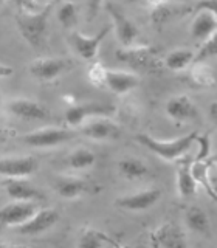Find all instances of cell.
<instances>
[{
  "mask_svg": "<svg viewBox=\"0 0 217 248\" xmlns=\"http://www.w3.org/2000/svg\"><path fill=\"white\" fill-rule=\"evenodd\" d=\"M199 132H191V134L185 135V137H178L175 140H158L149 134H137L135 140L144 146L146 149H149L151 152L157 154L161 160L165 161H175L180 160L183 155L191 149V146L196 143Z\"/></svg>",
  "mask_w": 217,
  "mask_h": 248,
  "instance_id": "6da1fadb",
  "label": "cell"
},
{
  "mask_svg": "<svg viewBox=\"0 0 217 248\" xmlns=\"http://www.w3.org/2000/svg\"><path fill=\"white\" fill-rule=\"evenodd\" d=\"M116 59L143 73H160L165 62L160 59V51L152 45L123 46L116 51Z\"/></svg>",
  "mask_w": 217,
  "mask_h": 248,
  "instance_id": "7a4b0ae2",
  "label": "cell"
},
{
  "mask_svg": "<svg viewBox=\"0 0 217 248\" xmlns=\"http://www.w3.org/2000/svg\"><path fill=\"white\" fill-rule=\"evenodd\" d=\"M51 10L53 3H48L37 11H19V14L16 16L19 33L31 46L42 45Z\"/></svg>",
  "mask_w": 217,
  "mask_h": 248,
  "instance_id": "3957f363",
  "label": "cell"
},
{
  "mask_svg": "<svg viewBox=\"0 0 217 248\" xmlns=\"http://www.w3.org/2000/svg\"><path fill=\"white\" fill-rule=\"evenodd\" d=\"M75 138V132L62 127H42L20 137V141L27 146L46 149V147H56L64 143H68Z\"/></svg>",
  "mask_w": 217,
  "mask_h": 248,
  "instance_id": "277c9868",
  "label": "cell"
},
{
  "mask_svg": "<svg viewBox=\"0 0 217 248\" xmlns=\"http://www.w3.org/2000/svg\"><path fill=\"white\" fill-rule=\"evenodd\" d=\"M112 25H107L104 28H101L95 36H85L81 31L73 30L72 33L68 34L67 42L72 46V50L84 61H93L98 56V50L99 45L103 44L106 36L110 33Z\"/></svg>",
  "mask_w": 217,
  "mask_h": 248,
  "instance_id": "5b68a950",
  "label": "cell"
},
{
  "mask_svg": "<svg viewBox=\"0 0 217 248\" xmlns=\"http://www.w3.org/2000/svg\"><path fill=\"white\" fill-rule=\"evenodd\" d=\"M106 10L112 19V27L115 28V34L118 42L123 46H132L137 45V41L140 37V30L135 25L134 20H130L118 6L113 3H107Z\"/></svg>",
  "mask_w": 217,
  "mask_h": 248,
  "instance_id": "8992f818",
  "label": "cell"
},
{
  "mask_svg": "<svg viewBox=\"0 0 217 248\" xmlns=\"http://www.w3.org/2000/svg\"><path fill=\"white\" fill-rule=\"evenodd\" d=\"M73 67V62L64 58H39L30 64L28 70L36 79L50 82L59 78L62 73L68 72Z\"/></svg>",
  "mask_w": 217,
  "mask_h": 248,
  "instance_id": "52a82bcc",
  "label": "cell"
},
{
  "mask_svg": "<svg viewBox=\"0 0 217 248\" xmlns=\"http://www.w3.org/2000/svg\"><path fill=\"white\" fill-rule=\"evenodd\" d=\"M149 244L161 248H185L188 245V240H186L183 230L177 223L165 222L151 231Z\"/></svg>",
  "mask_w": 217,
  "mask_h": 248,
  "instance_id": "ba28073f",
  "label": "cell"
},
{
  "mask_svg": "<svg viewBox=\"0 0 217 248\" xmlns=\"http://www.w3.org/2000/svg\"><path fill=\"white\" fill-rule=\"evenodd\" d=\"M115 112V106L103 104V103H84L76 104L67 108L65 121L70 126L78 127L95 116H110Z\"/></svg>",
  "mask_w": 217,
  "mask_h": 248,
  "instance_id": "9c48e42d",
  "label": "cell"
},
{
  "mask_svg": "<svg viewBox=\"0 0 217 248\" xmlns=\"http://www.w3.org/2000/svg\"><path fill=\"white\" fill-rule=\"evenodd\" d=\"M37 211V205L33 200H14L0 208V223L3 227H19L31 219Z\"/></svg>",
  "mask_w": 217,
  "mask_h": 248,
  "instance_id": "30bf717a",
  "label": "cell"
},
{
  "mask_svg": "<svg viewBox=\"0 0 217 248\" xmlns=\"http://www.w3.org/2000/svg\"><path fill=\"white\" fill-rule=\"evenodd\" d=\"M82 135H85L95 141H107L116 140L121 135V129L116 123H113L108 116H95L82 124Z\"/></svg>",
  "mask_w": 217,
  "mask_h": 248,
  "instance_id": "8fae6325",
  "label": "cell"
},
{
  "mask_svg": "<svg viewBox=\"0 0 217 248\" xmlns=\"http://www.w3.org/2000/svg\"><path fill=\"white\" fill-rule=\"evenodd\" d=\"M161 199V189L158 188H149L143 191H137L134 194H127V196H121L115 200V206H118L126 211H146V209L152 208L157 202Z\"/></svg>",
  "mask_w": 217,
  "mask_h": 248,
  "instance_id": "7c38bea8",
  "label": "cell"
},
{
  "mask_svg": "<svg viewBox=\"0 0 217 248\" xmlns=\"http://www.w3.org/2000/svg\"><path fill=\"white\" fill-rule=\"evenodd\" d=\"M6 108L11 115L27 121H44L50 116L48 108L30 98H14L8 101Z\"/></svg>",
  "mask_w": 217,
  "mask_h": 248,
  "instance_id": "4fadbf2b",
  "label": "cell"
},
{
  "mask_svg": "<svg viewBox=\"0 0 217 248\" xmlns=\"http://www.w3.org/2000/svg\"><path fill=\"white\" fill-rule=\"evenodd\" d=\"M59 220V213L56 209L51 208H45L41 209V211H36V214L28 219L25 223L16 227L19 234L22 236H39L42 232L48 231L50 228H53L54 225Z\"/></svg>",
  "mask_w": 217,
  "mask_h": 248,
  "instance_id": "5bb4252c",
  "label": "cell"
},
{
  "mask_svg": "<svg viewBox=\"0 0 217 248\" xmlns=\"http://www.w3.org/2000/svg\"><path fill=\"white\" fill-rule=\"evenodd\" d=\"M37 169V160L31 155L23 157L0 158V177L5 178H27Z\"/></svg>",
  "mask_w": 217,
  "mask_h": 248,
  "instance_id": "9a60e30c",
  "label": "cell"
},
{
  "mask_svg": "<svg viewBox=\"0 0 217 248\" xmlns=\"http://www.w3.org/2000/svg\"><path fill=\"white\" fill-rule=\"evenodd\" d=\"M192 161L194 158H180L177 165V174H175V185L177 192L180 199H191L197 194L199 183L192 174Z\"/></svg>",
  "mask_w": 217,
  "mask_h": 248,
  "instance_id": "2e32d148",
  "label": "cell"
},
{
  "mask_svg": "<svg viewBox=\"0 0 217 248\" xmlns=\"http://www.w3.org/2000/svg\"><path fill=\"white\" fill-rule=\"evenodd\" d=\"M138 84H140V78L135 73L124 72V70L107 68L106 85L108 90L115 93V95H118V96L126 95V93L134 90Z\"/></svg>",
  "mask_w": 217,
  "mask_h": 248,
  "instance_id": "e0dca14e",
  "label": "cell"
},
{
  "mask_svg": "<svg viewBox=\"0 0 217 248\" xmlns=\"http://www.w3.org/2000/svg\"><path fill=\"white\" fill-rule=\"evenodd\" d=\"M166 112L170 118L178 123L194 120V118H197V115H199L196 104H194L191 98L186 95H177L170 98L166 104Z\"/></svg>",
  "mask_w": 217,
  "mask_h": 248,
  "instance_id": "ac0fdd59",
  "label": "cell"
},
{
  "mask_svg": "<svg viewBox=\"0 0 217 248\" xmlns=\"http://www.w3.org/2000/svg\"><path fill=\"white\" fill-rule=\"evenodd\" d=\"M54 191L67 200H75L90 191V185L79 177H59L54 182Z\"/></svg>",
  "mask_w": 217,
  "mask_h": 248,
  "instance_id": "d6986e66",
  "label": "cell"
},
{
  "mask_svg": "<svg viewBox=\"0 0 217 248\" xmlns=\"http://www.w3.org/2000/svg\"><path fill=\"white\" fill-rule=\"evenodd\" d=\"M217 31V17L209 11H197L191 23V36L199 42H203Z\"/></svg>",
  "mask_w": 217,
  "mask_h": 248,
  "instance_id": "ffe728a7",
  "label": "cell"
},
{
  "mask_svg": "<svg viewBox=\"0 0 217 248\" xmlns=\"http://www.w3.org/2000/svg\"><path fill=\"white\" fill-rule=\"evenodd\" d=\"M6 194L14 200H41L44 196L25 178H6L5 180Z\"/></svg>",
  "mask_w": 217,
  "mask_h": 248,
  "instance_id": "44dd1931",
  "label": "cell"
},
{
  "mask_svg": "<svg viewBox=\"0 0 217 248\" xmlns=\"http://www.w3.org/2000/svg\"><path fill=\"white\" fill-rule=\"evenodd\" d=\"M78 245L84 248H104V247H123L118 239L108 236L107 232L96 228H84Z\"/></svg>",
  "mask_w": 217,
  "mask_h": 248,
  "instance_id": "7402d4cb",
  "label": "cell"
},
{
  "mask_svg": "<svg viewBox=\"0 0 217 248\" xmlns=\"http://www.w3.org/2000/svg\"><path fill=\"white\" fill-rule=\"evenodd\" d=\"M185 223L192 232H197V234H209V228H211V223H209V217L203 208H200L199 205H191L186 208L185 211Z\"/></svg>",
  "mask_w": 217,
  "mask_h": 248,
  "instance_id": "603a6c76",
  "label": "cell"
},
{
  "mask_svg": "<svg viewBox=\"0 0 217 248\" xmlns=\"http://www.w3.org/2000/svg\"><path fill=\"white\" fill-rule=\"evenodd\" d=\"M188 79L191 85L197 89H209L217 85V75L211 68L205 65L203 62H196L192 64L189 73H188Z\"/></svg>",
  "mask_w": 217,
  "mask_h": 248,
  "instance_id": "cb8c5ba5",
  "label": "cell"
},
{
  "mask_svg": "<svg viewBox=\"0 0 217 248\" xmlns=\"http://www.w3.org/2000/svg\"><path fill=\"white\" fill-rule=\"evenodd\" d=\"M194 59H196V54L192 53V50L177 48L170 51L163 62H165V68L170 70V72H182L194 64Z\"/></svg>",
  "mask_w": 217,
  "mask_h": 248,
  "instance_id": "d4e9b609",
  "label": "cell"
},
{
  "mask_svg": "<svg viewBox=\"0 0 217 248\" xmlns=\"http://www.w3.org/2000/svg\"><path fill=\"white\" fill-rule=\"evenodd\" d=\"M118 172L127 180H138L149 174V168L140 158L127 157L118 161Z\"/></svg>",
  "mask_w": 217,
  "mask_h": 248,
  "instance_id": "484cf974",
  "label": "cell"
},
{
  "mask_svg": "<svg viewBox=\"0 0 217 248\" xmlns=\"http://www.w3.org/2000/svg\"><path fill=\"white\" fill-rule=\"evenodd\" d=\"M95 161H96V155L90 149H87V147H76V149L73 152H70V155L67 157L68 166L75 170L89 169L95 165Z\"/></svg>",
  "mask_w": 217,
  "mask_h": 248,
  "instance_id": "4316f807",
  "label": "cell"
},
{
  "mask_svg": "<svg viewBox=\"0 0 217 248\" xmlns=\"http://www.w3.org/2000/svg\"><path fill=\"white\" fill-rule=\"evenodd\" d=\"M58 22L67 30L75 28V25L78 23V6L72 0L61 3V6L58 8Z\"/></svg>",
  "mask_w": 217,
  "mask_h": 248,
  "instance_id": "83f0119b",
  "label": "cell"
},
{
  "mask_svg": "<svg viewBox=\"0 0 217 248\" xmlns=\"http://www.w3.org/2000/svg\"><path fill=\"white\" fill-rule=\"evenodd\" d=\"M214 56H217V31H214L206 41L202 42L200 48L196 54V59H194V64L196 62H205L206 59Z\"/></svg>",
  "mask_w": 217,
  "mask_h": 248,
  "instance_id": "f1b7e54d",
  "label": "cell"
},
{
  "mask_svg": "<svg viewBox=\"0 0 217 248\" xmlns=\"http://www.w3.org/2000/svg\"><path fill=\"white\" fill-rule=\"evenodd\" d=\"M87 78L90 84H93L95 87H104L107 78V68L101 62H92L87 70Z\"/></svg>",
  "mask_w": 217,
  "mask_h": 248,
  "instance_id": "f546056e",
  "label": "cell"
},
{
  "mask_svg": "<svg viewBox=\"0 0 217 248\" xmlns=\"http://www.w3.org/2000/svg\"><path fill=\"white\" fill-rule=\"evenodd\" d=\"M175 13V10L170 8V5H165V6H160V8H155V10H151V20L154 25L157 27H161L165 25V23L172 17Z\"/></svg>",
  "mask_w": 217,
  "mask_h": 248,
  "instance_id": "4dcf8cb0",
  "label": "cell"
},
{
  "mask_svg": "<svg viewBox=\"0 0 217 248\" xmlns=\"http://www.w3.org/2000/svg\"><path fill=\"white\" fill-rule=\"evenodd\" d=\"M194 11H209L217 17V0H199L194 6Z\"/></svg>",
  "mask_w": 217,
  "mask_h": 248,
  "instance_id": "1f68e13d",
  "label": "cell"
},
{
  "mask_svg": "<svg viewBox=\"0 0 217 248\" xmlns=\"http://www.w3.org/2000/svg\"><path fill=\"white\" fill-rule=\"evenodd\" d=\"M11 2L19 8V11H37L42 8L34 0H11Z\"/></svg>",
  "mask_w": 217,
  "mask_h": 248,
  "instance_id": "d6a6232c",
  "label": "cell"
},
{
  "mask_svg": "<svg viewBox=\"0 0 217 248\" xmlns=\"http://www.w3.org/2000/svg\"><path fill=\"white\" fill-rule=\"evenodd\" d=\"M103 2H104V0H87V11H89V19L90 20L98 14Z\"/></svg>",
  "mask_w": 217,
  "mask_h": 248,
  "instance_id": "836d02e7",
  "label": "cell"
},
{
  "mask_svg": "<svg viewBox=\"0 0 217 248\" xmlns=\"http://www.w3.org/2000/svg\"><path fill=\"white\" fill-rule=\"evenodd\" d=\"M144 3L147 5L149 10H155V8L165 6L168 3H170V0H144Z\"/></svg>",
  "mask_w": 217,
  "mask_h": 248,
  "instance_id": "e575fe53",
  "label": "cell"
},
{
  "mask_svg": "<svg viewBox=\"0 0 217 248\" xmlns=\"http://www.w3.org/2000/svg\"><path fill=\"white\" fill-rule=\"evenodd\" d=\"M208 112H209V118H211V121L217 126V101H213V103L209 104Z\"/></svg>",
  "mask_w": 217,
  "mask_h": 248,
  "instance_id": "d590c367",
  "label": "cell"
},
{
  "mask_svg": "<svg viewBox=\"0 0 217 248\" xmlns=\"http://www.w3.org/2000/svg\"><path fill=\"white\" fill-rule=\"evenodd\" d=\"M14 73V68L10 67V65H5V64H0V79L2 78H8Z\"/></svg>",
  "mask_w": 217,
  "mask_h": 248,
  "instance_id": "8d00e7d4",
  "label": "cell"
},
{
  "mask_svg": "<svg viewBox=\"0 0 217 248\" xmlns=\"http://www.w3.org/2000/svg\"><path fill=\"white\" fill-rule=\"evenodd\" d=\"M34 2L37 5H41V6H45V5H48V3H53L54 0H34Z\"/></svg>",
  "mask_w": 217,
  "mask_h": 248,
  "instance_id": "74e56055",
  "label": "cell"
},
{
  "mask_svg": "<svg viewBox=\"0 0 217 248\" xmlns=\"http://www.w3.org/2000/svg\"><path fill=\"white\" fill-rule=\"evenodd\" d=\"M211 161H213V163H214V165L217 166V154H216V155H214V157L211 158Z\"/></svg>",
  "mask_w": 217,
  "mask_h": 248,
  "instance_id": "f35d334b",
  "label": "cell"
},
{
  "mask_svg": "<svg viewBox=\"0 0 217 248\" xmlns=\"http://www.w3.org/2000/svg\"><path fill=\"white\" fill-rule=\"evenodd\" d=\"M3 3H5V0H0V6H2Z\"/></svg>",
  "mask_w": 217,
  "mask_h": 248,
  "instance_id": "ab89813d",
  "label": "cell"
},
{
  "mask_svg": "<svg viewBox=\"0 0 217 248\" xmlns=\"http://www.w3.org/2000/svg\"><path fill=\"white\" fill-rule=\"evenodd\" d=\"M2 228H3V223H0V231H2Z\"/></svg>",
  "mask_w": 217,
  "mask_h": 248,
  "instance_id": "60d3db41",
  "label": "cell"
},
{
  "mask_svg": "<svg viewBox=\"0 0 217 248\" xmlns=\"http://www.w3.org/2000/svg\"><path fill=\"white\" fill-rule=\"evenodd\" d=\"M216 140H217V134H216Z\"/></svg>",
  "mask_w": 217,
  "mask_h": 248,
  "instance_id": "b9f144b4",
  "label": "cell"
}]
</instances>
